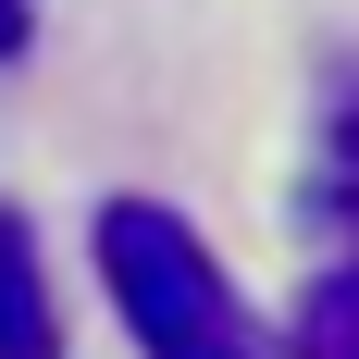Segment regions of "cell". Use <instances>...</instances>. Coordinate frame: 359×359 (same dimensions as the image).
<instances>
[{"label": "cell", "instance_id": "cell-2", "mask_svg": "<svg viewBox=\"0 0 359 359\" xmlns=\"http://www.w3.org/2000/svg\"><path fill=\"white\" fill-rule=\"evenodd\" d=\"M0 359H62V323H50V273H37L25 211H0Z\"/></svg>", "mask_w": 359, "mask_h": 359}, {"label": "cell", "instance_id": "cell-4", "mask_svg": "<svg viewBox=\"0 0 359 359\" xmlns=\"http://www.w3.org/2000/svg\"><path fill=\"white\" fill-rule=\"evenodd\" d=\"M323 186H334V211H347V223H359V100H347V111H334V174H323Z\"/></svg>", "mask_w": 359, "mask_h": 359}, {"label": "cell", "instance_id": "cell-3", "mask_svg": "<svg viewBox=\"0 0 359 359\" xmlns=\"http://www.w3.org/2000/svg\"><path fill=\"white\" fill-rule=\"evenodd\" d=\"M285 359H359V248H347V260H323V273L297 285Z\"/></svg>", "mask_w": 359, "mask_h": 359}, {"label": "cell", "instance_id": "cell-1", "mask_svg": "<svg viewBox=\"0 0 359 359\" xmlns=\"http://www.w3.org/2000/svg\"><path fill=\"white\" fill-rule=\"evenodd\" d=\"M100 285L124 310V334H137V359H285V334H260V310L198 248V223L161 211V198L100 211Z\"/></svg>", "mask_w": 359, "mask_h": 359}, {"label": "cell", "instance_id": "cell-5", "mask_svg": "<svg viewBox=\"0 0 359 359\" xmlns=\"http://www.w3.org/2000/svg\"><path fill=\"white\" fill-rule=\"evenodd\" d=\"M0 50H25V0H0Z\"/></svg>", "mask_w": 359, "mask_h": 359}]
</instances>
